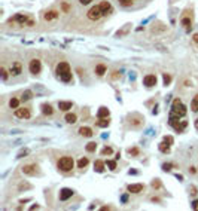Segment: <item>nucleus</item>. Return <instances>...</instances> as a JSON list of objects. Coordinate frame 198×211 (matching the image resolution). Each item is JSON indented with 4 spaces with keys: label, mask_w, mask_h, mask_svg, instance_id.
<instances>
[{
    "label": "nucleus",
    "mask_w": 198,
    "mask_h": 211,
    "mask_svg": "<svg viewBox=\"0 0 198 211\" xmlns=\"http://www.w3.org/2000/svg\"><path fill=\"white\" fill-rule=\"evenodd\" d=\"M55 72H57V76H58L63 82H70V80H72V70H70L69 63H66V61L58 63Z\"/></svg>",
    "instance_id": "1"
},
{
    "label": "nucleus",
    "mask_w": 198,
    "mask_h": 211,
    "mask_svg": "<svg viewBox=\"0 0 198 211\" xmlns=\"http://www.w3.org/2000/svg\"><path fill=\"white\" fill-rule=\"evenodd\" d=\"M186 116V107L182 104V101L179 98H176L171 104V110H170V118H185Z\"/></svg>",
    "instance_id": "2"
},
{
    "label": "nucleus",
    "mask_w": 198,
    "mask_h": 211,
    "mask_svg": "<svg viewBox=\"0 0 198 211\" xmlns=\"http://www.w3.org/2000/svg\"><path fill=\"white\" fill-rule=\"evenodd\" d=\"M73 167H75V161L70 156H63L58 161V170L63 173H70L73 170Z\"/></svg>",
    "instance_id": "3"
},
{
    "label": "nucleus",
    "mask_w": 198,
    "mask_h": 211,
    "mask_svg": "<svg viewBox=\"0 0 198 211\" xmlns=\"http://www.w3.org/2000/svg\"><path fill=\"white\" fill-rule=\"evenodd\" d=\"M168 124L177 131V132H183V129H185V126H186V122L185 121H180L179 118H170L168 119Z\"/></svg>",
    "instance_id": "4"
},
{
    "label": "nucleus",
    "mask_w": 198,
    "mask_h": 211,
    "mask_svg": "<svg viewBox=\"0 0 198 211\" xmlns=\"http://www.w3.org/2000/svg\"><path fill=\"white\" fill-rule=\"evenodd\" d=\"M86 16L90 18L91 21H98V19L103 16V12H101V9H100V5H98V6H93L90 11H88Z\"/></svg>",
    "instance_id": "5"
},
{
    "label": "nucleus",
    "mask_w": 198,
    "mask_h": 211,
    "mask_svg": "<svg viewBox=\"0 0 198 211\" xmlns=\"http://www.w3.org/2000/svg\"><path fill=\"white\" fill-rule=\"evenodd\" d=\"M12 21H16L19 26H24V24H28V26H33V21L27 16V15H24V13H18V15H15L12 19H11V22Z\"/></svg>",
    "instance_id": "6"
},
{
    "label": "nucleus",
    "mask_w": 198,
    "mask_h": 211,
    "mask_svg": "<svg viewBox=\"0 0 198 211\" xmlns=\"http://www.w3.org/2000/svg\"><path fill=\"white\" fill-rule=\"evenodd\" d=\"M28 70H30V73H31V75H39V73H40V70H42V63H40L37 58L31 60V61H30V64H28Z\"/></svg>",
    "instance_id": "7"
},
{
    "label": "nucleus",
    "mask_w": 198,
    "mask_h": 211,
    "mask_svg": "<svg viewBox=\"0 0 198 211\" xmlns=\"http://www.w3.org/2000/svg\"><path fill=\"white\" fill-rule=\"evenodd\" d=\"M15 116L18 119H28L31 116V112L27 107H21V109L18 107V109H15Z\"/></svg>",
    "instance_id": "8"
},
{
    "label": "nucleus",
    "mask_w": 198,
    "mask_h": 211,
    "mask_svg": "<svg viewBox=\"0 0 198 211\" xmlns=\"http://www.w3.org/2000/svg\"><path fill=\"white\" fill-rule=\"evenodd\" d=\"M21 72H23V64H21L19 61H14V63L11 64L9 73H11L12 76H18V75H21Z\"/></svg>",
    "instance_id": "9"
},
{
    "label": "nucleus",
    "mask_w": 198,
    "mask_h": 211,
    "mask_svg": "<svg viewBox=\"0 0 198 211\" xmlns=\"http://www.w3.org/2000/svg\"><path fill=\"white\" fill-rule=\"evenodd\" d=\"M39 167L36 165V163H31V165H24L23 168V173L26 174V175H36L37 173H39V170H37Z\"/></svg>",
    "instance_id": "10"
},
{
    "label": "nucleus",
    "mask_w": 198,
    "mask_h": 211,
    "mask_svg": "<svg viewBox=\"0 0 198 211\" xmlns=\"http://www.w3.org/2000/svg\"><path fill=\"white\" fill-rule=\"evenodd\" d=\"M157 82H158V80H157V76H155V75H146V76L143 77V85L147 86V88L155 86Z\"/></svg>",
    "instance_id": "11"
},
{
    "label": "nucleus",
    "mask_w": 198,
    "mask_h": 211,
    "mask_svg": "<svg viewBox=\"0 0 198 211\" xmlns=\"http://www.w3.org/2000/svg\"><path fill=\"white\" fill-rule=\"evenodd\" d=\"M72 196H73V190L69 189V187H64V189L60 190V201H67Z\"/></svg>",
    "instance_id": "12"
},
{
    "label": "nucleus",
    "mask_w": 198,
    "mask_h": 211,
    "mask_svg": "<svg viewBox=\"0 0 198 211\" xmlns=\"http://www.w3.org/2000/svg\"><path fill=\"white\" fill-rule=\"evenodd\" d=\"M128 192L130 193H140V192H143V189H145V186L143 184H140V183H137V184H128Z\"/></svg>",
    "instance_id": "13"
},
{
    "label": "nucleus",
    "mask_w": 198,
    "mask_h": 211,
    "mask_svg": "<svg viewBox=\"0 0 198 211\" xmlns=\"http://www.w3.org/2000/svg\"><path fill=\"white\" fill-rule=\"evenodd\" d=\"M100 9H101V12H103V16L112 13V5L109 3V2H101V3H100Z\"/></svg>",
    "instance_id": "14"
},
{
    "label": "nucleus",
    "mask_w": 198,
    "mask_h": 211,
    "mask_svg": "<svg viewBox=\"0 0 198 211\" xmlns=\"http://www.w3.org/2000/svg\"><path fill=\"white\" fill-rule=\"evenodd\" d=\"M58 15H60L58 11H48L45 15H43V19L45 21H54V19L58 18Z\"/></svg>",
    "instance_id": "15"
},
{
    "label": "nucleus",
    "mask_w": 198,
    "mask_h": 211,
    "mask_svg": "<svg viewBox=\"0 0 198 211\" xmlns=\"http://www.w3.org/2000/svg\"><path fill=\"white\" fill-rule=\"evenodd\" d=\"M72 107H73V103H72V101H60V103H58V109L63 110V112H67V110H70Z\"/></svg>",
    "instance_id": "16"
},
{
    "label": "nucleus",
    "mask_w": 198,
    "mask_h": 211,
    "mask_svg": "<svg viewBox=\"0 0 198 211\" xmlns=\"http://www.w3.org/2000/svg\"><path fill=\"white\" fill-rule=\"evenodd\" d=\"M79 134L82 135V137H93V129L90 128V126H80L79 128Z\"/></svg>",
    "instance_id": "17"
},
{
    "label": "nucleus",
    "mask_w": 198,
    "mask_h": 211,
    "mask_svg": "<svg viewBox=\"0 0 198 211\" xmlns=\"http://www.w3.org/2000/svg\"><path fill=\"white\" fill-rule=\"evenodd\" d=\"M42 113L43 114H46V116H51L52 113H54V109H52V106L51 104H42Z\"/></svg>",
    "instance_id": "18"
},
{
    "label": "nucleus",
    "mask_w": 198,
    "mask_h": 211,
    "mask_svg": "<svg viewBox=\"0 0 198 211\" xmlns=\"http://www.w3.org/2000/svg\"><path fill=\"white\" fill-rule=\"evenodd\" d=\"M109 124H110V121H109L107 118H98V121L95 122V125L100 126V128H107Z\"/></svg>",
    "instance_id": "19"
},
{
    "label": "nucleus",
    "mask_w": 198,
    "mask_h": 211,
    "mask_svg": "<svg viewBox=\"0 0 198 211\" xmlns=\"http://www.w3.org/2000/svg\"><path fill=\"white\" fill-rule=\"evenodd\" d=\"M106 72H107V68H106V65H104V64H98V65H95V75H97V76H103Z\"/></svg>",
    "instance_id": "20"
},
{
    "label": "nucleus",
    "mask_w": 198,
    "mask_h": 211,
    "mask_svg": "<svg viewBox=\"0 0 198 211\" xmlns=\"http://www.w3.org/2000/svg\"><path fill=\"white\" fill-rule=\"evenodd\" d=\"M109 113H110V112H109L107 107H100L97 116H98V118H109Z\"/></svg>",
    "instance_id": "21"
},
{
    "label": "nucleus",
    "mask_w": 198,
    "mask_h": 211,
    "mask_svg": "<svg viewBox=\"0 0 198 211\" xmlns=\"http://www.w3.org/2000/svg\"><path fill=\"white\" fill-rule=\"evenodd\" d=\"M180 22H182V26H183L186 30H189V28L192 27V19H191V18H188V16H183Z\"/></svg>",
    "instance_id": "22"
},
{
    "label": "nucleus",
    "mask_w": 198,
    "mask_h": 211,
    "mask_svg": "<svg viewBox=\"0 0 198 211\" xmlns=\"http://www.w3.org/2000/svg\"><path fill=\"white\" fill-rule=\"evenodd\" d=\"M94 170H95L97 173H104V162H103V161H95Z\"/></svg>",
    "instance_id": "23"
},
{
    "label": "nucleus",
    "mask_w": 198,
    "mask_h": 211,
    "mask_svg": "<svg viewBox=\"0 0 198 211\" xmlns=\"http://www.w3.org/2000/svg\"><path fill=\"white\" fill-rule=\"evenodd\" d=\"M76 121H78V116L75 113H67L66 114V122L67 124H75Z\"/></svg>",
    "instance_id": "24"
},
{
    "label": "nucleus",
    "mask_w": 198,
    "mask_h": 211,
    "mask_svg": "<svg viewBox=\"0 0 198 211\" xmlns=\"http://www.w3.org/2000/svg\"><path fill=\"white\" fill-rule=\"evenodd\" d=\"M160 150H161L162 153H168V152H170V144H168L167 141L160 143Z\"/></svg>",
    "instance_id": "25"
},
{
    "label": "nucleus",
    "mask_w": 198,
    "mask_h": 211,
    "mask_svg": "<svg viewBox=\"0 0 198 211\" xmlns=\"http://www.w3.org/2000/svg\"><path fill=\"white\" fill-rule=\"evenodd\" d=\"M191 109H192V112H198V94L194 97V100L191 101Z\"/></svg>",
    "instance_id": "26"
},
{
    "label": "nucleus",
    "mask_w": 198,
    "mask_h": 211,
    "mask_svg": "<svg viewBox=\"0 0 198 211\" xmlns=\"http://www.w3.org/2000/svg\"><path fill=\"white\" fill-rule=\"evenodd\" d=\"M9 107H11V109H18V107H19V100L15 98V97H12L11 101H9Z\"/></svg>",
    "instance_id": "27"
},
{
    "label": "nucleus",
    "mask_w": 198,
    "mask_h": 211,
    "mask_svg": "<svg viewBox=\"0 0 198 211\" xmlns=\"http://www.w3.org/2000/svg\"><path fill=\"white\" fill-rule=\"evenodd\" d=\"M88 158H80L79 161H78V168H85L86 165H88Z\"/></svg>",
    "instance_id": "28"
},
{
    "label": "nucleus",
    "mask_w": 198,
    "mask_h": 211,
    "mask_svg": "<svg viewBox=\"0 0 198 211\" xmlns=\"http://www.w3.org/2000/svg\"><path fill=\"white\" fill-rule=\"evenodd\" d=\"M106 165H107V168L110 170V171H115L116 170V161H107Z\"/></svg>",
    "instance_id": "29"
},
{
    "label": "nucleus",
    "mask_w": 198,
    "mask_h": 211,
    "mask_svg": "<svg viewBox=\"0 0 198 211\" xmlns=\"http://www.w3.org/2000/svg\"><path fill=\"white\" fill-rule=\"evenodd\" d=\"M86 152H95V149H97V144L94 143V141H91V143H88L86 144Z\"/></svg>",
    "instance_id": "30"
},
{
    "label": "nucleus",
    "mask_w": 198,
    "mask_h": 211,
    "mask_svg": "<svg viewBox=\"0 0 198 211\" xmlns=\"http://www.w3.org/2000/svg\"><path fill=\"white\" fill-rule=\"evenodd\" d=\"M133 2H134V0H119V5L124 6V8H128V6L133 5Z\"/></svg>",
    "instance_id": "31"
},
{
    "label": "nucleus",
    "mask_w": 198,
    "mask_h": 211,
    "mask_svg": "<svg viewBox=\"0 0 198 211\" xmlns=\"http://www.w3.org/2000/svg\"><path fill=\"white\" fill-rule=\"evenodd\" d=\"M31 95H33L31 91H26V92L23 94V98H21V100H23V101H28V100L31 98Z\"/></svg>",
    "instance_id": "32"
},
{
    "label": "nucleus",
    "mask_w": 198,
    "mask_h": 211,
    "mask_svg": "<svg viewBox=\"0 0 198 211\" xmlns=\"http://www.w3.org/2000/svg\"><path fill=\"white\" fill-rule=\"evenodd\" d=\"M112 153H113L112 147H107V146H106V147L101 150V155H103V156H106V155H112Z\"/></svg>",
    "instance_id": "33"
},
{
    "label": "nucleus",
    "mask_w": 198,
    "mask_h": 211,
    "mask_svg": "<svg viewBox=\"0 0 198 211\" xmlns=\"http://www.w3.org/2000/svg\"><path fill=\"white\" fill-rule=\"evenodd\" d=\"M128 153H130V155H133V156H137V155H139V149H137V147L128 149Z\"/></svg>",
    "instance_id": "34"
},
{
    "label": "nucleus",
    "mask_w": 198,
    "mask_h": 211,
    "mask_svg": "<svg viewBox=\"0 0 198 211\" xmlns=\"http://www.w3.org/2000/svg\"><path fill=\"white\" fill-rule=\"evenodd\" d=\"M2 79L3 80H8V70L5 67H2Z\"/></svg>",
    "instance_id": "35"
},
{
    "label": "nucleus",
    "mask_w": 198,
    "mask_h": 211,
    "mask_svg": "<svg viewBox=\"0 0 198 211\" xmlns=\"http://www.w3.org/2000/svg\"><path fill=\"white\" fill-rule=\"evenodd\" d=\"M152 187H155V189H158V187H161V181L157 178V180H153L152 181Z\"/></svg>",
    "instance_id": "36"
},
{
    "label": "nucleus",
    "mask_w": 198,
    "mask_h": 211,
    "mask_svg": "<svg viewBox=\"0 0 198 211\" xmlns=\"http://www.w3.org/2000/svg\"><path fill=\"white\" fill-rule=\"evenodd\" d=\"M171 167H173L171 163H162V170H164V171H170Z\"/></svg>",
    "instance_id": "37"
},
{
    "label": "nucleus",
    "mask_w": 198,
    "mask_h": 211,
    "mask_svg": "<svg viewBox=\"0 0 198 211\" xmlns=\"http://www.w3.org/2000/svg\"><path fill=\"white\" fill-rule=\"evenodd\" d=\"M128 28H130V24H127V27H125L124 30H121V31H118L116 34H118V36H122V34H125V33L128 31Z\"/></svg>",
    "instance_id": "38"
},
{
    "label": "nucleus",
    "mask_w": 198,
    "mask_h": 211,
    "mask_svg": "<svg viewBox=\"0 0 198 211\" xmlns=\"http://www.w3.org/2000/svg\"><path fill=\"white\" fill-rule=\"evenodd\" d=\"M170 82H171V76H170V75H164V83L168 85Z\"/></svg>",
    "instance_id": "39"
},
{
    "label": "nucleus",
    "mask_w": 198,
    "mask_h": 211,
    "mask_svg": "<svg viewBox=\"0 0 198 211\" xmlns=\"http://www.w3.org/2000/svg\"><path fill=\"white\" fill-rule=\"evenodd\" d=\"M164 141H167L170 146L173 144V137H164Z\"/></svg>",
    "instance_id": "40"
},
{
    "label": "nucleus",
    "mask_w": 198,
    "mask_h": 211,
    "mask_svg": "<svg viewBox=\"0 0 198 211\" xmlns=\"http://www.w3.org/2000/svg\"><path fill=\"white\" fill-rule=\"evenodd\" d=\"M91 2H94V0H79L80 5H90Z\"/></svg>",
    "instance_id": "41"
},
{
    "label": "nucleus",
    "mask_w": 198,
    "mask_h": 211,
    "mask_svg": "<svg viewBox=\"0 0 198 211\" xmlns=\"http://www.w3.org/2000/svg\"><path fill=\"white\" fill-rule=\"evenodd\" d=\"M112 77H113V79H116V77H121V73H119V72H113Z\"/></svg>",
    "instance_id": "42"
},
{
    "label": "nucleus",
    "mask_w": 198,
    "mask_h": 211,
    "mask_svg": "<svg viewBox=\"0 0 198 211\" xmlns=\"http://www.w3.org/2000/svg\"><path fill=\"white\" fill-rule=\"evenodd\" d=\"M63 11H64V12L69 11V5H67V3H63Z\"/></svg>",
    "instance_id": "43"
},
{
    "label": "nucleus",
    "mask_w": 198,
    "mask_h": 211,
    "mask_svg": "<svg viewBox=\"0 0 198 211\" xmlns=\"http://www.w3.org/2000/svg\"><path fill=\"white\" fill-rule=\"evenodd\" d=\"M192 39H194V42H197V43H198V33H195V34L192 36Z\"/></svg>",
    "instance_id": "44"
},
{
    "label": "nucleus",
    "mask_w": 198,
    "mask_h": 211,
    "mask_svg": "<svg viewBox=\"0 0 198 211\" xmlns=\"http://www.w3.org/2000/svg\"><path fill=\"white\" fill-rule=\"evenodd\" d=\"M189 190H191V193H192V195H197V189H195V187H191Z\"/></svg>",
    "instance_id": "45"
},
{
    "label": "nucleus",
    "mask_w": 198,
    "mask_h": 211,
    "mask_svg": "<svg viewBox=\"0 0 198 211\" xmlns=\"http://www.w3.org/2000/svg\"><path fill=\"white\" fill-rule=\"evenodd\" d=\"M194 208H198V201H194V205H192Z\"/></svg>",
    "instance_id": "46"
},
{
    "label": "nucleus",
    "mask_w": 198,
    "mask_h": 211,
    "mask_svg": "<svg viewBox=\"0 0 198 211\" xmlns=\"http://www.w3.org/2000/svg\"><path fill=\"white\" fill-rule=\"evenodd\" d=\"M195 128L198 129V118H197V121H195Z\"/></svg>",
    "instance_id": "47"
}]
</instances>
